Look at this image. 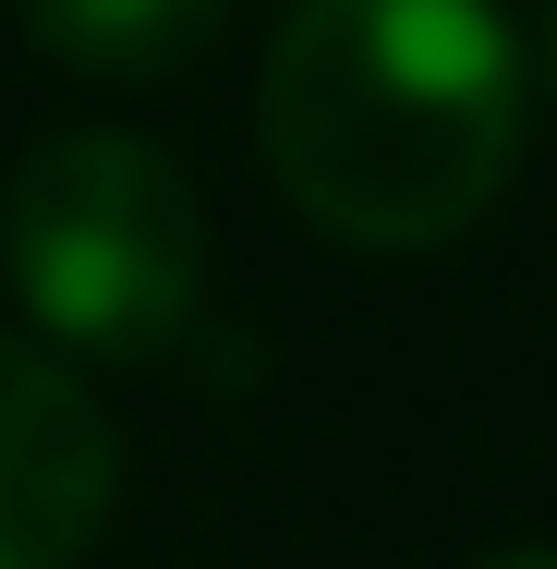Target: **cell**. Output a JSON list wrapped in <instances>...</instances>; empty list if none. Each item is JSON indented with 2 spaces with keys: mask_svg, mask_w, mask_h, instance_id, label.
Returning <instances> with one entry per match:
<instances>
[{
  "mask_svg": "<svg viewBox=\"0 0 557 569\" xmlns=\"http://www.w3.org/2000/svg\"><path fill=\"white\" fill-rule=\"evenodd\" d=\"M255 133L328 242L425 254L509 194L534 133V49L497 0H291Z\"/></svg>",
  "mask_w": 557,
  "mask_h": 569,
  "instance_id": "cell-1",
  "label": "cell"
},
{
  "mask_svg": "<svg viewBox=\"0 0 557 569\" xmlns=\"http://www.w3.org/2000/svg\"><path fill=\"white\" fill-rule=\"evenodd\" d=\"M12 303L61 363H158L207 291V207L146 133H49L0 207Z\"/></svg>",
  "mask_w": 557,
  "mask_h": 569,
  "instance_id": "cell-2",
  "label": "cell"
},
{
  "mask_svg": "<svg viewBox=\"0 0 557 569\" xmlns=\"http://www.w3.org/2000/svg\"><path fill=\"white\" fill-rule=\"evenodd\" d=\"M121 497V437L61 351L0 328V569H73Z\"/></svg>",
  "mask_w": 557,
  "mask_h": 569,
  "instance_id": "cell-3",
  "label": "cell"
},
{
  "mask_svg": "<svg viewBox=\"0 0 557 569\" xmlns=\"http://www.w3.org/2000/svg\"><path fill=\"white\" fill-rule=\"evenodd\" d=\"M230 0H24V37L98 86H158L182 61H207Z\"/></svg>",
  "mask_w": 557,
  "mask_h": 569,
  "instance_id": "cell-4",
  "label": "cell"
},
{
  "mask_svg": "<svg viewBox=\"0 0 557 569\" xmlns=\"http://www.w3.org/2000/svg\"><path fill=\"white\" fill-rule=\"evenodd\" d=\"M485 569H557V546H509V558H485Z\"/></svg>",
  "mask_w": 557,
  "mask_h": 569,
  "instance_id": "cell-5",
  "label": "cell"
},
{
  "mask_svg": "<svg viewBox=\"0 0 557 569\" xmlns=\"http://www.w3.org/2000/svg\"><path fill=\"white\" fill-rule=\"evenodd\" d=\"M546 86H557V0H546Z\"/></svg>",
  "mask_w": 557,
  "mask_h": 569,
  "instance_id": "cell-6",
  "label": "cell"
}]
</instances>
